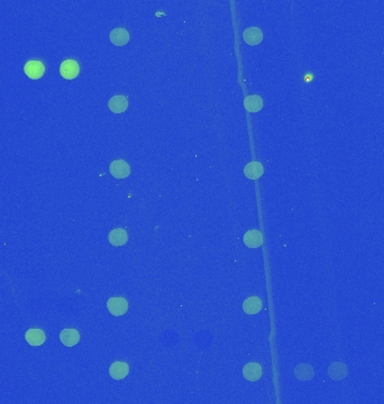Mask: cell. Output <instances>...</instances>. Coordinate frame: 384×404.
<instances>
[{
	"mask_svg": "<svg viewBox=\"0 0 384 404\" xmlns=\"http://www.w3.org/2000/svg\"><path fill=\"white\" fill-rule=\"evenodd\" d=\"M129 366L125 362H115L109 368V374L114 380H122L128 375Z\"/></svg>",
	"mask_w": 384,
	"mask_h": 404,
	"instance_id": "cell-8",
	"label": "cell"
},
{
	"mask_svg": "<svg viewBox=\"0 0 384 404\" xmlns=\"http://www.w3.org/2000/svg\"><path fill=\"white\" fill-rule=\"evenodd\" d=\"M244 106L249 112H259L263 108V99L256 95L247 96L244 99Z\"/></svg>",
	"mask_w": 384,
	"mask_h": 404,
	"instance_id": "cell-16",
	"label": "cell"
},
{
	"mask_svg": "<svg viewBox=\"0 0 384 404\" xmlns=\"http://www.w3.org/2000/svg\"><path fill=\"white\" fill-rule=\"evenodd\" d=\"M264 173V166L257 161L248 163L244 168L245 177L249 180H257L261 178Z\"/></svg>",
	"mask_w": 384,
	"mask_h": 404,
	"instance_id": "cell-13",
	"label": "cell"
},
{
	"mask_svg": "<svg viewBox=\"0 0 384 404\" xmlns=\"http://www.w3.org/2000/svg\"><path fill=\"white\" fill-rule=\"evenodd\" d=\"M243 375L249 382H256L262 377V367L259 363H248L243 369Z\"/></svg>",
	"mask_w": 384,
	"mask_h": 404,
	"instance_id": "cell-7",
	"label": "cell"
},
{
	"mask_svg": "<svg viewBox=\"0 0 384 404\" xmlns=\"http://www.w3.org/2000/svg\"><path fill=\"white\" fill-rule=\"evenodd\" d=\"M243 40L246 44L255 46L263 40V33L259 27H248L243 33Z\"/></svg>",
	"mask_w": 384,
	"mask_h": 404,
	"instance_id": "cell-5",
	"label": "cell"
},
{
	"mask_svg": "<svg viewBox=\"0 0 384 404\" xmlns=\"http://www.w3.org/2000/svg\"><path fill=\"white\" fill-rule=\"evenodd\" d=\"M110 40L116 46H122L128 43L129 33L125 28H115L110 33Z\"/></svg>",
	"mask_w": 384,
	"mask_h": 404,
	"instance_id": "cell-15",
	"label": "cell"
},
{
	"mask_svg": "<svg viewBox=\"0 0 384 404\" xmlns=\"http://www.w3.org/2000/svg\"><path fill=\"white\" fill-rule=\"evenodd\" d=\"M328 372H329V376L333 380H341L347 375V368L342 363H334L328 369Z\"/></svg>",
	"mask_w": 384,
	"mask_h": 404,
	"instance_id": "cell-17",
	"label": "cell"
},
{
	"mask_svg": "<svg viewBox=\"0 0 384 404\" xmlns=\"http://www.w3.org/2000/svg\"><path fill=\"white\" fill-rule=\"evenodd\" d=\"M80 72V66L74 60H66L60 66V73L66 80H72Z\"/></svg>",
	"mask_w": 384,
	"mask_h": 404,
	"instance_id": "cell-2",
	"label": "cell"
},
{
	"mask_svg": "<svg viewBox=\"0 0 384 404\" xmlns=\"http://www.w3.org/2000/svg\"><path fill=\"white\" fill-rule=\"evenodd\" d=\"M24 71L28 78L37 80L43 77L45 72V66L40 61H28L24 66Z\"/></svg>",
	"mask_w": 384,
	"mask_h": 404,
	"instance_id": "cell-4",
	"label": "cell"
},
{
	"mask_svg": "<svg viewBox=\"0 0 384 404\" xmlns=\"http://www.w3.org/2000/svg\"><path fill=\"white\" fill-rule=\"evenodd\" d=\"M108 107L111 110V112L115 114H121L128 108V100L125 96H114L109 101H108Z\"/></svg>",
	"mask_w": 384,
	"mask_h": 404,
	"instance_id": "cell-9",
	"label": "cell"
},
{
	"mask_svg": "<svg viewBox=\"0 0 384 404\" xmlns=\"http://www.w3.org/2000/svg\"><path fill=\"white\" fill-rule=\"evenodd\" d=\"M294 374H296L297 379L300 381H308L314 377V370H312L311 366H309L307 364L298 366L296 370H294Z\"/></svg>",
	"mask_w": 384,
	"mask_h": 404,
	"instance_id": "cell-18",
	"label": "cell"
},
{
	"mask_svg": "<svg viewBox=\"0 0 384 404\" xmlns=\"http://www.w3.org/2000/svg\"><path fill=\"white\" fill-rule=\"evenodd\" d=\"M108 241L113 246L121 247L124 246L128 241V235L126 233L125 229L122 228H116V229H113L109 233L108 236Z\"/></svg>",
	"mask_w": 384,
	"mask_h": 404,
	"instance_id": "cell-10",
	"label": "cell"
},
{
	"mask_svg": "<svg viewBox=\"0 0 384 404\" xmlns=\"http://www.w3.org/2000/svg\"><path fill=\"white\" fill-rule=\"evenodd\" d=\"M26 342L31 346H40L45 343V334L40 329H29L25 335Z\"/></svg>",
	"mask_w": 384,
	"mask_h": 404,
	"instance_id": "cell-12",
	"label": "cell"
},
{
	"mask_svg": "<svg viewBox=\"0 0 384 404\" xmlns=\"http://www.w3.org/2000/svg\"><path fill=\"white\" fill-rule=\"evenodd\" d=\"M107 308L115 317H121L128 310V302L125 298H111L107 302Z\"/></svg>",
	"mask_w": 384,
	"mask_h": 404,
	"instance_id": "cell-1",
	"label": "cell"
},
{
	"mask_svg": "<svg viewBox=\"0 0 384 404\" xmlns=\"http://www.w3.org/2000/svg\"><path fill=\"white\" fill-rule=\"evenodd\" d=\"M60 340L66 347H73L80 342V334L76 329H64L60 334Z\"/></svg>",
	"mask_w": 384,
	"mask_h": 404,
	"instance_id": "cell-6",
	"label": "cell"
},
{
	"mask_svg": "<svg viewBox=\"0 0 384 404\" xmlns=\"http://www.w3.org/2000/svg\"><path fill=\"white\" fill-rule=\"evenodd\" d=\"M263 303L259 297H249L243 303V310L246 314H256L262 310Z\"/></svg>",
	"mask_w": 384,
	"mask_h": 404,
	"instance_id": "cell-14",
	"label": "cell"
},
{
	"mask_svg": "<svg viewBox=\"0 0 384 404\" xmlns=\"http://www.w3.org/2000/svg\"><path fill=\"white\" fill-rule=\"evenodd\" d=\"M109 171L115 179H125L130 174V167L125 161L116 160L110 163Z\"/></svg>",
	"mask_w": 384,
	"mask_h": 404,
	"instance_id": "cell-3",
	"label": "cell"
},
{
	"mask_svg": "<svg viewBox=\"0 0 384 404\" xmlns=\"http://www.w3.org/2000/svg\"><path fill=\"white\" fill-rule=\"evenodd\" d=\"M244 244L249 248H257L263 244V235L260 230L252 229L244 235Z\"/></svg>",
	"mask_w": 384,
	"mask_h": 404,
	"instance_id": "cell-11",
	"label": "cell"
}]
</instances>
